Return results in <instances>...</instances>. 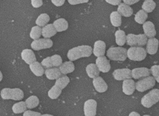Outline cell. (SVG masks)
Segmentation results:
<instances>
[{
    "mask_svg": "<svg viewBox=\"0 0 159 116\" xmlns=\"http://www.w3.org/2000/svg\"><path fill=\"white\" fill-rule=\"evenodd\" d=\"M93 49L88 45L75 47L68 51L67 57L70 61H74L82 58H88L92 55Z\"/></svg>",
    "mask_w": 159,
    "mask_h": 116,
    "instance_id": "cell-1",
    "label": "cell"
},
{
    "mask_svg": "<svg viewBox=\"0 0 159 116\" xmlns=\"http://www.w3.org/2000/svg\"><path fill=\"white\" fill-rule=\"evenodd\" d=\"M1 97L3 100H13L20 101L24 97V93L21 89L18 88H3L1 91Z\"/></svg>",
    "mask_w": 159,
    "mask_h": 116,
    "instance_id": "cell-2",
    "label": "cell"
},
{
    "mask_svg": "<svg viewBox=\"0 0 159 116\" xmlns=\"http://www.w3.org/2000/svg\"><path fill=\"white\" fill-rule=\"evenodd\" d=\"M107 55L111 60L123 62L127 58V50L120 47H111L107 51Z\"/></svg>",
    "mask_w": 159,
    "mask_h": 116,
    "instance_id": "cell-3",
    "label": "cell"
},
{
    "mask_svg": "<svg viewBox=\"0 0 159 116\" xmlns=\"http://www.w3.org/2000/svg\"><path fill=\"white\" fill-rule=\"evenodd\" d=\"M159 100V90L153 89L142 97L141 103L143 107L149 108L158 103Z\"/></svg>",
    "mask_w": 159,
    "mask_h": 116,
    "instance_id": "cell-4",
    "label": "cell"
},
{
    "mask_svg": "<svg viewBox=\"0 0 159 116\" xmlns=\"http://www.w3.org/2000/svg\"><path fill=\"white\" fill-rule=\"evenodd\" d=\"M147 56V51L140 47H132L127 51V57L130 60L140 62Z\"/></svg>",
    "mask_w": 159,
    "mask_h": 116,
    "instance_id": "cell-5",
    "label": "cell"
},
{
    "mask_svg": "<svg viewBox=\"0 0 159 116\" xmlns=\"http://www.w3.org/2000/svg\"><path fill=\"white\" fill-rule=\"evenodd\" d=\"M147 37L144 34L135 35L129 34L126 36L127 44L133 47H139L144 46L147 42Z\"/></svg>",
    "mask_w": 159,
    "mask_h": 116,
    "instance_id": "cell-6",
    "label": "cell"
},
{
    "mask_svg": "<svg viewBox=\"0 0 159 116\" xmlns=\"http://www.w3.org/2000/svg\"><path fill=\"white\" fill-rule=\"evenodd\" d=\"M155 84L156 80L154 77L147 76L139 80L135 84V89L139 92H144L152 88Z\"/></svg>",
    "mask_w": 159,
    "mask_h": 116,
    "instance_id": "cell-7",
    "label": "cell"
},
{
    "mask_svg": "<svg viewBox=\"0 0 159 116\" xmlns=\"http://www.w3.org/2000/svg\"><path fill=\"white\" fill-rule=\"evenodd\" d=\"M53 45V41L50 39H38L31 43V47L34 50L38 51L51 48Z\"/></svg>",
    "mask_w": 159,
    "mask_h": 116,
    "instance_id": "cell-8",
    "label": "cell"
},
{
    "mask_svg": "<svg viewBox=\"0 0 159 116\" xmlns=\"http://www.w3.org/2000/svg\"><path fill=\"white\" fill-rule=\"evenodd\" d=\"M97 103L96 101L90 99L86 101L84 104V113L85 116H96Z\"/></svg>",
    "mask_w": 159,
    "mask_h": 116,
    "instance_id": "cell-9",
    "label": "cell"
},
{
    "mask_svg": "<svg viewBox=\"0 0 159 116\" xmlns=\"http://www.w3.org/2000/svg\"><path fill=\"white\" fill-rule=\"evenodd\" d=\"M96 66L100 71L106 73L109 71L111 69L110 62L105 56L98 57L96 59Z\"/></svg>",
    "mask_w": 159,
    "mask_h": 116,
    "instance_id": "cell-10",
    "label": "cell"
},
{
    "mask_svg": "<svg viewBox=\"0 0 159 116\" xmlns=\"http://www.w3.org/2000/svg\"><path fill=\"white\" fill-rule=\"evenodd\" d=\"M114 79L117 80H124L127 79H130L131 76V71L128 68L118 69L114 71L113 73Z\"/></svg>",
    "mask_w": 159,
    "mask_h": 116,
    "instance_id": "cell-11",
    "label": "cell"
},
{
    "mask_svg": "<svg viewBox=\"0 0 159 116\" xmlns=\"http://www.w3.org/2000/svg\"><path fill=\"white\" fill-rule=\"evenodd\" d=\"M93 87L98 92L100 93L105 92L108 89V85L105 80L100 76L95 77L93 79Z\"/></svg>",
    "mask_w": 159,
    "mask_h": 116,
    "instance_id": "cell-12",
    "label": "cell"
},
{
    "mask_svg": "<svg viewBox=\"0 0 159 116\" xmlns=\"http://www.w3.org/2000/svg\"><path fill=\"white\" fill-rule=\"evenodd\" d=\"M135 89V84L134 81L131 79H127L123 82L122 91L125 95H131Z\"/></svg>",
    "mask_w": 159,
    "mask_h": 116,
    "instance_id": "cell-13",
    "label": "cell"
},
{
    "mask_svg": "<svg viewBox=\"0 0 159 116\" xmlns=\"http://www.w3.org/2000/svg\"><path fill=\"white\" fill-rule=\"evenodd\" d=\"M151 74L150 70L146 67L134 68L131 71V76L135 79L148 76Z\"/></svg>",
    "mask_w": 159,
    "mask_h": 116,
    "instance_id": "cell-14",
    "label": "cell"
},
{
    "mask_svg": "<svg viewBox=\"0 0 159 116\" xmlns=\"http://www.w3.org/2000/svg\"><path fill=\"white\" fill-rule=\"evenodd\" d=\"M105 43L101 40H98L94 43L93 46V54L97 57L104 56L105 54Z\"/></svg>",
    "mask_w": 159,
    "mask_h": 116,
    "instance_id": "cell-15",
    "label": "cell"
},
{
    "mask_svg": "<svg viewBox=\"0 0 159 116\" xmlns=\"http://www.w3.org/2000/svg\"><path fill=\"white\" fill-rule=\"evenodd\" d=\"M21 56L25 62L27 64H31L32 63L36 62L37 59L35 54L31 50L25 49L22 51Z\"/></svg>",
    "mask_w": 159,
    "mask_h": 116,
    "instance_id": "cell-16",
    "label": "cell"
},
{
    "mask_svg": "<svg viewBox=\"0 0 159 116\" xmlns=\"http://www.w3.org/2000/svg\"><path fill=\"white\" fill-rule=\"evenodd\" d=\"M147 45V51L149 54L153 55L156 54L158 49L159 41L155 38H151L148 41Z\"/></svg>",
    "mask_w": 159,
    "mask_h": 116,
    "instance_id": "cell-17",
    "label": "cell"
},
{
    "mask_svg": "<svg viewBox=\"0 0 159 116\" xmlns=\"http://www.w3.org/2000/svg\"><path fill=\"white\" fill-rule=\"evenodd\" d=\"M143 29L144 32V35L147 37L152 38L156 35V31L155 29V25L151 21L146 22L143 23Z\"/></svg>",
    "mask_w": 159,
    "mask_h": 116,
    "instance_id": "cell-18",
    "label": "cell"
},
{
    "mask_svg": "<svg viewBox=\"0 0 159 116\" xmlns=\"http://www.w3.org/2000/svg\"><path fill=\"white\" fill-rule=\"evenodd\" d=\"M117 11L121 16L122 15L126 17H129L133 14V10L132 8L129 6L124 3H120L119 5Z\"/></svg>",
    "mask_w": 159,
    "mask_h": 116,
    "instance_id": "cell-19",
    "label": "cell"
},
{
    "mask_svg": "<svg viewBox=\"0 0 159 116\" xmlns=\"http://www.w3.org/2000/svg\"><path fill=\"white\" fill-rule=\"evenodd\" d=\"M57 31L54 28L53 24H48L42 29V34L45 38H50L55 35Z\"/></svg>",
    "mask_w": 159,
    "mask_h": 116,
    "instance_id": "cell-20",
    "label": "cell"
},
{
    "mask_svg": "<svg viewBox=\"0 0 159 116\" xmlns=\"http://www.w3.org/2000/svg\"><path fill=\"white\" fill-rule=\"evenodd\" d=\"M53 26L57 32H61L65 31L68 27L67 21L64 18H60L56 20L53 23Z\"/></svg>",
    "mask_w": 159,
    "mask_h": 116,
    "instance_id": "cell-21",
    "label": "cell"
},
{
    "mask_svg": "<svg viewBox=\"0 0 159 116\" xmlns=\"http://www.w3.org/2000/svg\"><path fill=\"white\" fill-rule=\"evenodd\" d=\"M45 74L47 79L50 80L57 79L61 76V73L59 69L56 67L48 68L45 71Z\"/></svg>",
    "mask_w": 159,
    "mask_h": 116,
    "instance_id": "cell-22",
    "label": "cell"
},
{
    "mask_svg": "<svg viewBox=\"0 0 159 116\" xmlns=\"http://www.w3.org/2000/svg\"><path fill=\"white\" fill-rule=\"evenodd\" d=\"M30 68L33 74L37 76H42L45 73L43 67L38 62H34L30 64Z\"/></svg>",
    "mask_w": 159,
    "mask_h": 116,
    "instance_id": "cell-23",
    "label": "cell"
},
{
    "mask_svg": "<svg viewBox=\"0 0 159 116\" xmlns=\"http://www.w3.org/2000/svg\"><path fill=\"white\" fill-rule=\"evenodd\" d=\"M59 69L61 74L66 75L73 72L75 70V66L72 62H66L62 63Z\"/></svg>",
    "mask_w": 159,
    "mask_h": 116,
    "instance_id": "cell-24",
    "label": "cell"
},
{
    "mask_svg": "<svg viewBox=\"0 0 159 116\" xmlns=\"http://www.w3.org/2000/svg\"><path fill=\"white\" fill-rule=\"evenodd\" d=\"M86 72L88 76L92 79H94L100 75V71L94 63H90L86 67Z\"/></svg>",
    "mask_w": 159,
    "mask_h": 116,
    "instance_id": "cell-25",
    "label": "cell"
},
{
    "mask_svg": "<svg viewBox=\"0 0 159 116\" xmlns=\"http://www.w3.org/2000/svg\"><path fill=\"white\" fill-rule=\"evenodd\" d=\"M110 18L111 24L115 27H119L121 25V16L118 12L116 11L112 12V13L111 14Z\"/></svg>",
    "mask_w": 159,
    "mask_h": 116,
    "instance_id": "cell-26",
    "label": "cell"
},
{
    "mask_svg": "<svg viewBox=\"0 0 159 116\" xmlns=\"http://www.w3.org/2000/svg\"><path fill=\"white\" fill-rule=\"evenodd\" d=\"M116 42L119 46L124 45L126 41V36L124 31L118 30L115 33Z\"/></svg>",
    "mask_w": 159,
    "mask_h": 116,
    "instance_id": "cell-27",
    "label": "cell"
},
{
    "mask_svg": "<svg viewBox=\"0 0 159 116\" xmlns=\"http://www.w3.org/2000/svg\"><path fill=\"white\" fill-rule=\"evenodd\" d=\"M39 99L35 96H31L26 100L25 103L27 108L29 109L34 108L39 104Z\"/></svg>",
    "mask_w": 159,
    "mask_h": 116,
    "instance_id": "cell-28",
    "label": "cell"
},
{
    "mask_svg": "<svg viewBox=\"0 0 159 116\" xmlns=\"http://www.w3.org/2000/svg\"><path fill=\"white\" fill-rule=\"evenodd\" d=\"M50 20V17L47 14H42L38 17L35 23L39 27H43L49 22Z\"/></svg>",
    "mask_w": 159,
    "mask_h": 116,
    "instance_id": "cell-29",
    "label": "cell"
},
{
    "mask_svg": "<svg viewBox=\"0 0 159 116\" xmlns=\"http://www.w3.org/2000/svg\"><path fill=\"white\" fill-rule=\"evenodd\" d=\"M70 82V79L67 76H62L59 77L56 81L55 85H57L60 89H63Z\"/></svg>",
    "mask_w": 159,
    "mask_h": 116,
    "instance_id": "cell-30",
    "label": "cell"
},
{
    "mask_svg": "<svg viewBox=\"0 0 159 116\" xmlns=\"http://www.w3.org/2000/svg\"><path fill=\"white\" fill-rule=\"evenodd\" d=\"M156 5L153 0H146L143 3L142 8L146 13H151L155 9Z\"/></svg>",
    "mask_w": 159,
    "mask_h": 116,
    "instance_id": "cell-31",
    "label": "cell"
},
{
    "mask_svg": "<svg viewBox=\"0 0 159 116\" xmlns=\"http://www.w3.org/2000/svg\"><path fill=\"white\" fill-rule=\"evenodd\" d=\"M26 105L24 101H20L14 104L12 107V111L14 113L21 114L26 111Z\"/></svg>",
    "mask_w": 159,
    "mask_h": 116,
    "instance_id": "cell-32",
    "label": "cell"
},
{
    "mask_svg": "<svg viewBox=\"0 0 159 116\" xmlns=\"http://www.w3.org/2000/svg\"><path fill=\"white\" fill-rule=\"evenodd\" d=\"M148 18V14L143 10H139L135 16L134 20L137 23L142 24L145 22Z\"/></svg>",
    "mask_w": 159,
    "mask_h": 116,
    "instance_id": "cell-33",
    "label": "cell"
},
{
    "mask_svg": "<svg viewBox=\"0 0 159 116\" xmlns=\"http://www.w3.org/2000/svg\"><path fill=\"white\" fill-rule=\"evenodd\" d=\"M62 92V89L57 87V85H54L48 92V96L51 99H56L60 96Z\"/></svg>",
    "mask_w": 159,
    "mask_h": 116,
    "instance_id": "cell-34",
    "label": "cell"
},
{
    "mask_svg": "<svg viewBox=\"0 0 159 116\" xmlns=\"http://www.w3.org/2000/svg\"><path fill=\"white\" fill-rule=\"evenodd\" d=\"M30 35V38L34 40L39 39L42 35V29L38 26H34L31 28Z\"/></svg>",
    "mask_w": 159,
    "mask_h": 116,
    "instance_id": "cell-35",
    "label": "cell"
},
{
    "mask_svg": "<svg viewBox=\"0 0 159 116\" xmlns=\"http://www.w3.org/2000/svg\"><path fill=\"white\" fill-rule=\"evenodd\" d=\"M50 58L53 67H60L62 64V59L59 55H54L50 57Z\"/></svg>",
    "mask_w": 159,
    "mask_h": 116,
    "instance_id": "cell-36",
    "label": "cell"
},
{
    "mask_svg": "<svg viewBox=\"0 0 159 116\" xmlns=\"http://www.w3.org/2000/svg\"><path fill=\"white\" fill-rule=\"evenodd\" d=\"M159 66L158 65H155V66H152L151 67V73L152 74V75L154 76L156 81H157L158 83L159 82Z\"/></svg>",
    "mask_w": 159,
    "mask_h": 116,
    "instance_id": "cell-37",
    "label": "cell"
},
{
    "mask_svg": "<svg viewBox=\"0 0 159 116\" xmlns=\"http://www.w3.org/2000/svg\"><path fill=\"white\" fill-rule=\"evenodd\" d=\"M41 65L46 68H50L52 67L53 66H52V64L50 57H48V58H46L43 59L42 62H41Z\"/></svg>",
    "mask_w": 159,
    "mask_h": 116,
    "instance_id": "cell-38",
    "label": "cell"
},
{
    "mask_svg": "<svg viewBox=\"0 0 159 116\" xmlns=\"http://www.w3.org/2000/svg\"><path fill=\"white\" fill-rule=\"evenodd\" d=\"M41 114L40 113L34 111H25L24 114H23V116H41Z\"/></svg>",
    "mask_w": 159,
    "mask_h": 116,
    "instance_id": "cell-39",
    "label": "cell"
},
{
    "mask_svg": "<svg viewBox=\"0 0 159 116\" xmlns=\"http://www.w3.org/2000/svg\"><path fill=\"white\" fill-rule=\"evenodd\" d=\"M31 2L34 8H39L43 5V0H31Z\"/></svg>",
    "mask_w": 159,
    "mask_h": 116,
    "instance_id": "cell-40",
    "label": "cell"
},
{
    "mask_svg": "<svg viewBox=\"0 0 159 116\" xmlns=\"http://www.w3.org/2000/svg\"><path fill=\"white\" fill-rule=\"evenodd\" d=\"M89 1V0H68V2L71 5H77V4L88 3Z\"/></svg>",
    "mask_w": 159,
    "mask_h": 116,
    "instance_id": "cell-41",
    "label": "cell"
},
{
    "mask_svg": "<svg viewBox=\"0 0 159 116\" xmlns=\"http://www.w3.org/2000/svg\"><path fill=\"white\" fill-rule=\"evenodd\" d=\"M51 1L54 5L57 7H60L64 5L65 3V0H51Z\"/></svg>",
    "mask_w": 159,
    "mask_h": 116,
    "instance_id": "cell-42",
    "label": "cell"
},
{
    "mask_svg": "<svg viewBox=\"0 0 159 116\" xmlns=\"http://www.w3.org/2000/svg\"><path fill=\"white\" fill-rule=\"evenodd\" d=\"M105 1L109 4L114 6L119 5L121 2V0H105Z\"/></svg>",
    "mask_w": 159,
    "mask_h": 116,
    "instance_id": "cell-43",
    "label": "cell"
},
{
    "mask_svg": "<svg viewBox=\"0 0 159 116\" xmlns=\"http://www.w3.org/2000/svg\"><path fill=\"white\" fill-rule=\"evenodd\" d=\"M139 1V0H123L124 4L128 5H131L138 3Z\"/></svg>",
    "mask_w": 159,
    "mask_h": 116,
    "instance_id": "cell-44",
    "label": "cell"
},
{
    "mask_svg": "<svg viewBox=\"0 0 159 116\" xmlns=\"http://www.w3.org/2000/svg\"><path fill=\"white\" fill-rule=\"evenodd\" d=\"M128 116H140V115L136 112H132L129 114V115Z\"/></svg>",
    "mask_w": 159,
    "mask_h": 116,
    "instance_id": "cell-45",
    "label": "cell"
},
{
    "mask_svg": "<svg viewBox=\"0 0 159 116\" xmlns=\"http://www.w3.org/2000/svg\"><path fill=\"white\" fill-rule=\"evenodd\" d=\"M2 79H3V75H2L1 71H0V81H2Z\"/></svg>",
    "mask_w": 159,
    "mask_h": 116,
    "instance_id": "cell-46",
    "label": "cell"
},
{
    "mask_svg": "<svg viewBox=\"0 0 159 116\" xmlns=\"http://www.w3.org/2000/svg\"><path fill=\"white\" fill-rule=\"evenodd\" d=\"M41 116H54L53 115H50V114H43Z\"/></svg>",
    "mask_w": 159,
    "mask_h": 116,
    "instance_id": "cell-47",
    "label": "cell"
},
{
    "mask_svg": "<svg viewBox=\"0 0 159 116\" xmlns=\"http://www.w3.org/2000/svg\"><path fill=\"white\" fill-rule=\"evenodd\" d=\"M143 116H150V115H143Z\"/></svg>",
    "mask_w": 159,
    "mask_h": 116,
    "instance_id": "cell-48",
    "label": "cell"
}]
</instances>
